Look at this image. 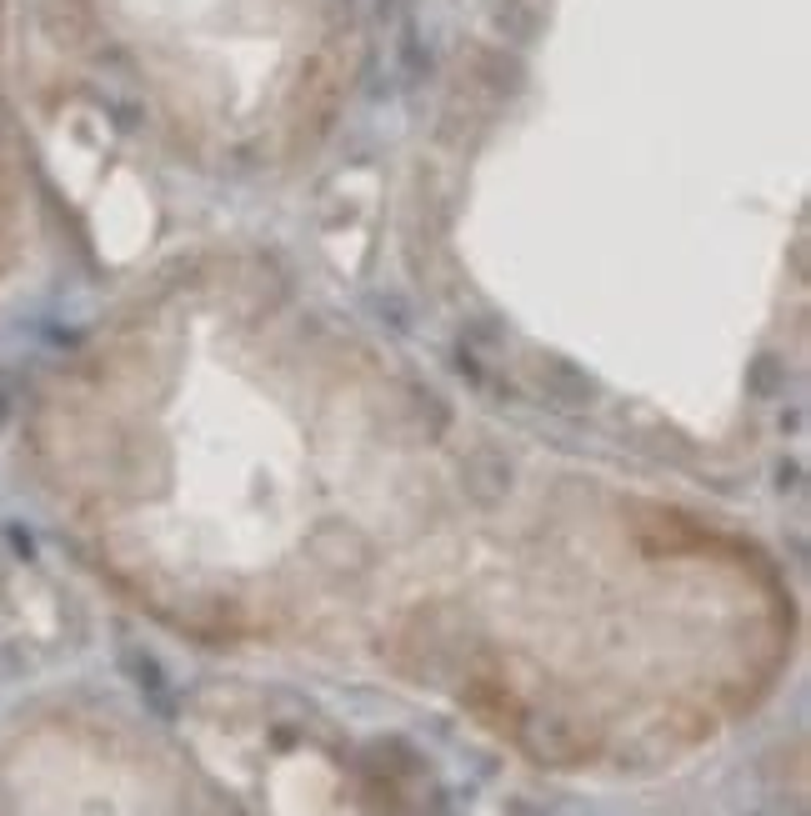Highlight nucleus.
Instances as JSON below:
<instances>
[{
  "label": "nucleus",
  "mask_w": 811,
  "mask_h": 816,
  "mask_svg": "<svg viewBox=\"0 0 811 816\" xmlns=\"http://www.w3.org/2000/svg\"><path fill=\"white\" fill-rule=\"evenodd\" d=\"M131 766L91 716L40 712L0 737V816H136Z\"/></svg>",
  "instance_id": "nucleus-1"
}]
</instances>
